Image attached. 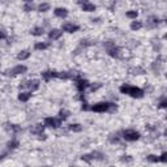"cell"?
I'll return each mask as SVG.
<instances>
[{"label": "cell", "instance_id": "cell-1", "mask_svg": "<svg viewBox=\"0 0 167 167\" xmlns=\"http://www.w3.org/2000/svg\"><path fill=\"white\" fill-rule=\"evenodd\" d=\"M120 93L123 94H128L132 98H142L144 97V90L140 89L137 86H131V85H121L120 86Z\"/></svg>", "mask_w": 167, "mask_h": 167}, {"label": "cell", "instance_id": "cell-2", "mask_svg": "<svg viewBox=\"0 0 167 167\" xmlns=\"http://www.w3.org/2000/svg\"><path fill=\"white\" fill-rule=\"evenodd\" d=\"M106 47H107V52H108V55L110 56H112V57H119L120 56V49L115 46L111 40L106 42Z\"/></svg>", "mask_w": 167, "mask_h": 167}, {"label": "cell", "instance_id": "cell-3", "mask_svg": "<svg viewBox=\"0 0 167 167\" xmlns=\"http://www.w3.org/2000/svg\"><path fill=\"white\" fill-rule=\"evenodd\" d=\"M123 137L127 141H137L140 138V133L135 129H127V131L123 132Z\"/></svg>", "mask_w": 167, "mask_h": 167}, {"label": "cell", "instance_id": "cell-4", "mask_svg": "<svg viewBox=\"0 0 167 167\" xmlns=\"http://www.w3.org/2000/svg\"><path fill=\"white\" fill-rule=\"evenodd\" d=\"M26 71H28V68H26L25 65H16L15 68H12V69L5 71L4 74H7V76H17V74L25 73Z\"/></svg>", "mask_w": 167, "mask_h": 167}, {"label": "cell", "instance_id": "cell-5", "mask_svg": "<svg viewBox=\"0 0 167 167\" xmlns=\"http://www.w3.org/2000/svg\"><path fill=\"white\" fill-rule=\"evenodd\" d=\"M39 80H29V81H25V82H22V85L20 88H29L30 91H35L39 89Z\"/></svg>", "mask_w": 167, "mask_h": 167}, {"label": "cell", "instance_id": "cell-6", "mask_svg": "<svg viewBox=\"0 0 167 167\" xmlns=\"http://www.w3.org/2000/svg\"><path fill=\"white\" fill-rule=\"evenodd\" d=\"M61 123H63V120L59 118H46L45 119V125L46 127H50V128H59L61 125Z\"/></svg>", "mask_w": 167, "mask_h": 167}, {"label": "cell", "instance_id": "cell-7", "mask_svg": "<svg viewBox=\"0 0 167 167\" xmlns=\"http://www.w3.org/2000/svg\"><path fill=\"white\" fill-rule=\"evenodd\" d=\"M108 107H110V103H107V102H99V103H95L94 106H91V110L94 112H106V111H108Z\"/></svg>", "mask_w": 167, "mask_h": 167}, {"label": "cell", "instance_id": "cell-8", "mask_svg": "<svg viewBox=\"0 0 167 167\" xmlns=\"http://www.w3.org/2000/svg\"><path fill=\"white\" fill-rule=\"evenodd\" d=\"M74 81H76V88H77V90L80 91V93L85 91V89H86V88L90 86L89 81H88V80H84V78H81V77H78L77 80H74Z\"/></svg>", "mask_w": 167, "mask_h": 167}, {"label": "cell", "instance_id": "cell-9", "mask_svg": "<svg viewBox=\"0 0 167 167\" xmlns=\"http://www.w3.org/2000/svg\"><path fill=\"white\" fill-rule=\"evenodd\" d=\"M78 29H80V26L76 24H64L63 25V30L67 33H76L78 32Z\"/></svg>", "mask_w": 167, "mask_h": 167}, {"label": "cell", "instance_id": "cell-10", "mask_svg": "<svg viewBox=\"0 0 167 167\" xmlns=\"http://www.w3.org/2000/svg\"><path fill=\"white\" fill-rule=\"evenodd\" d=\"M42 77H43V80H45L46 82H49L50 80L57 77V72H56V71H46V72L42 73Z\"/></svg>", "mask_w": 167, "mask_h": 167}, {"label": "cell", "instance_id": "cell-11", "mask_svg": "<svg viewBox=\"0 0 167 167\" xmlns=\"http://www.w3.org/2000/svg\"><path fill=\"white\" fill-rule=\"evenodd\" d=\"M61 34H63L61 30H59V29H52V30H50V33H49V38L52 39V40H56V39H59L60 37H61Z\"/></svg>", "mask_w": 167, "mask_h": 167}, {"label": "cell", "instance_id": "cell-12", "mask_svg": "<svg viewBox=\"0 0 167 167\" xmlns=\"http://www.w3.org/2000/svg\"><path fill=\"white\" fill-rule=\"evenodd\" d=\"M54 13H55V16L59 17V18H65L68 16V11L65 8H56L55 11H54Z\"/></svg>", "mask_w": 167, "mask_h": 167}, {"label": "cell", "instance_id": "cell-13", "mask_svg": "<svg viewBox=\"0 0 167 167\" xmlns=\"http://www.w3.org/2000/svg\"><path fill=\"white\" fill-rule=\"evenodd\" d=\"M45 127H46L45 124H37V125H34V127L32 128V133L33 135H42L43 131H45Z\"/></svg>", "mask_w": 167, "mask_h": 167}, {"label": "cell", "instance_id": "cell-14", "mask_svg": "<svg viewBox=\"0 0 167 167\" xmlns=\"http://www.w3.org/2000/svg\"><path fill=\"white\" fill-rule=\"evenodd\" d=\"M95 8H97V7H95L94 4H91V3H89V1L82 4V11L84 12H94Z\"/></svg>", "mask_w": 167, "mask_h": 167}, {"label": "cell", "instance_id": "cell-15", "mask_svg": "<svg viewBox=\"0 0 167 167\" xmlns=\"http://www.w3.org/2000/svg\"><path fill=\"white\" fill-rule=\"evenodd\" d=\"M29 56H30V52L28 50H24L21 51V52L17 55V59L18 60H26V59H29Z\"/></svg>", "mask_w": 167, "mask_h": 167}, {"label": "cell", "instance_id": "cell-16", "mask_svg": "<svg viewBox=\"0 0 167 167\" xmlns=\"http://www.w3.org/2000/svg\"><path fill=\"white\" fill-rule=\"evenodd\" d=\"M128 72L131 74H144L145 71L142 69V68H140V67H136V68H129Z\"/></svg>", "mask_w": 167, "mask_h": 167}, {"label": "cell", "instance_id": "cell-17", "mask_svg": "<svg viewBox=\"0 0 167 167\" xmlns=\"http://www.w3.org/2000/svg\"><path fill=\"white\" fill-rule=\"evenodd\" d=\"M32 97V93H20L18 94V99L21 102H28Z\"/></svg>", "mask_w": 167, "mask_h": 167}, {"label": "cell", "instance_id": "cell-18", "mask_svg": "<svg viewBox=\"0 0 167 167\" xmlns=\"http://www.w3.org/2000/svg\"><path fill=\"white\" fill-rule=\"evenodd\" d=\"M33 34V35H35V37H40V35H43V28H39V26H37V28H34L32 32H30Z\"/></svg>", "mask_w": 167, "mask_h": 167}, {"label": "cell", "instance_id": "cell-19", "mask_svg": "<svg viewBox=\"0 0 167 167\" xmlns=\"http://www.w3.org/2000/svg\"><path fill=\"white\" fill-rule=\"evenodd\" d=\"M47 47H49V43H45V42H38V43H35L34 49H35V50H38V51H42V50H46Z\"/></svg>", "mask_w": 167, "mask_h": 167}, {"label": "cell", "instance_id": "cell-20", "mask_svg": "<svg viewBox=\"0 0 167 167\" xmlns=\"http://www.w3.org/2000/svg\"><path fill=\"white\" fill-rule=\"evenodd\" d=\"M68 128H69V131H72V132H81V131H82V125L77 124V123H76V124H71Z\"/></svg>", "mask_w": 167, "mask_h": 167}, {"label": "cell", "instance_id": "cell-21", "mask_svg": "<svg viewBox=\"0 0 167 167\" xmlns=\"http://www.w3.org/2000/svg\"><path fill=\"white\" fill-rule=\"evenodd\" d=\"M142 28V22L141 21H132V24H131V29L132 30H140Z\"/></svg>", "mask_w": 167, "mask_h": 167}, {"label": "cell", "instance_id": "cell-22", "mask_svg": "<svg viewBox=\"0 0 167 167\" xmlns=\"http://www.w3.org/2000/svg\"><path fill=\"white\" fill-rule=\"evenodd\" d=\"M57 78H61V80H69L71 72H57Z\"/></svg>", "mask_w": 167, "mask_h": 167}, {"label": "cell", "instance_id": "cell-23", "mask_svg": "<svg viewBox=\"0 0 167 167\" xmlns=\"http://www.w3.org/2000/svg\"><path fill=\"white\" fill-rule=\"evenodd\" d=\"M47 11H50V4L42 3V4L38 5V12H47Z\"/></svg>", "mask_w": 167, "mask_h": 167}, {"label": "cell", "instance_id": "cell-24", "mask_svg": "<svg viewBox=\"0 0 167 167\" xmlns=\"http://www.w3.org/2000/svg\"><path fill=\"white\" fill-rule=\"evenodd\" d=\"M69 115H71V112L67 111V110H60L59 111V118L61 119V120H65V119L69 116Z\"/></svg>", "mask_w": 167, "mask_h": 167}, {"label": "cell", "instance_id": "cell-25", "mask_svg": "<svg viewBox=\"0 0 167 167\" xmlns=\"http://www.w3.org/2000/svg\"><path fill=\"white\" fill-rule=\"evenodd\" d=\"M93 45H95L94 40H90V39H82V40H81V46H84V47L93 46Z\"/></svg>", "mask_w": 167, "mask_h": 167}, {"label": "cell", "instance_id": "cell-26", "mask_svg": "<svg viewBox=\"0 0 167 167\" xmlns=\"http://www.w3.org/2000/svg\"><path fill=\"white\" fill-rule=\"evenodd\" d=\"M24 11H25V12H32V11H34V5L32 4V3H26V4L24 5Z\"/></svg>", "mask_w": 167, "mask_h": 167}, {"label": "cell", "instance_id": "cell-27", "mask_svg": "<svg viewBox=\"0 0 167 167\" xmlns=\"http://www.w3.org/2000/svg\"><path fill=\"white\" fill-rule=\"evenodd\" d=\"M17 146H18V141H17V140H12V141L8 142V148L9 149H16Z\"/></svg>", "mask_w": 167, "mask_h": 167}, {"label": "cell", "instance_id": "cell-28", "mask_svg": "<svg viewBox=\"0 0 167 167\" xmlns=\"http://www.w3.org/2000/svg\"><path fill=\"white\" fill-rule=\"evenodd\" d=\"M137 16H138L137 11H129V12H127V17H129V18L136 20V17H137Z\"/></svg>", "mask_w": 167, "mask_h": 167}, {"label": "cell", "instance_id": "cell-29", "mask_svg": "<svg viewBox=\"0 0 167 167\" xmlns=\"http://www.w3.org/2000/svg\"><path fill=\"white\" fill-rule=\"evenodd\" d=\"M81 158H82V161L88 162V163H90V162H91V159H93V154H85V155L81 157Z\"/></svg>", "mask_w": 167, "mask_h": 167}, {"label": "cell", "instance_id": "cell-30", "mask_svg": "<svg viewBox=\"0 0 167 167\" xmlns=\"http://www.w3.org/2000/svg\"><path fill=\"white\" fill-rule=\"evenodd\" d=\"M148 161L149 162H153V163H157L159 161V158L157 155H153V154H150V155H148Z\"/></svg>", "mask_w": 167, "mask_h": 167}, {"label": "cell", "instance_id": "cell-31", "mask_svg": "<svg viewBox=\"0 0 167 167\" xmlns=\"http://www.w3.org/2000/svg\"><path fill=\"white\" fill-rule=\"evenodd\" d=\"M159 107H161V108H166V107H167V101H166V98H163V99L159 102Z\"/></svg>", "mask_w": 167, "mask_h": 167}, {"label": "cell", "instance_id": "cell-32", "mask_svg": "<svg viewBox=\"0 0 167 167\" xmlns=\"http://www.w3.org/2000/svg\"><path fill=\"white\" fill-rule=\"evenodd\" d=\"M159 161L163 162V163L167 162V153H162V155H161V158H159Z\"/></svg>", "mask_w": 167, "mask_h": 167}, {"label": "cell", "instance_id": "cell-33", "mask_svg": "<svg viewBox=\"0 0 167 167\" xmlns=\"http://www.w3.org/2000/svg\"><path fill=\"white\" fill-rule=\"evenodd\" d=\"M102 86L101 84H97V85H91V91H95V90H98L99 88Z\"/></svg>", "mask_w": 167, "mask_h": 167}, {"label": "cell", "instance_id": "cell-34", "mask_svg": "<svg viewBox=\"0 0 167 167\" xmlns=\"http://www.w3.org/2000/svg\"><path fill=\"white\" fill-rule=\"evenodd\" d=\"M7 38V33L4 30H0V39H5Z\"/></svg>", "mask_w": 167, "mask_h": 167}, {"label": "cell", "instance_id": "cell-35", "mask_svg": "<svg viewBox=\"0 0 167 167\" xmlns=\"http://www.w3.org/2000/svg\"><path fill=\"white\" fill-rule=\"evenodd\" d=\"M76 1L78 3V4L82 5V4H85V3H88V0H76Z\"/></svg>", "mask_w": 167, "mask_h": 167}, {"label": "cell", "instance_id": "cell-36", "mask_svg": "<svg viewBox=\"0 0 167 167\" xmlns=\"http://www.w3.org/2000/svg\"><path fill=\"white\" fill-rule=\"evenodd\" d=\"M24 1H26V3H33V0H24Z\"/></svg>", "mask_w": 167, "mask_h": 167}]
</instances>
